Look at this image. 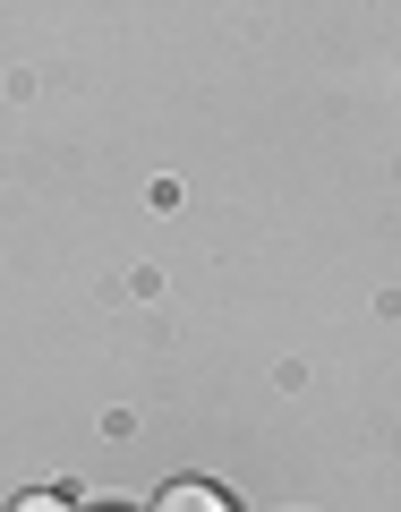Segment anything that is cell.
Instances as JSON below:
<instances>
[{
  "label": "cell",
  "mask_w": 401,
  "mask_h": 512,
  "mask_svg": "<svg viewBox=\"0 0 401 512\" xmlns=\"http://www.w3.org/2000/svg\"><path fill=\"white\" fill-rule=\"evenodd\" d=\"M154 512H239L222 487H205V478H171L163 495H154Z\"/></svg>",
  "instance_id": "cell-1"
},
{
  "label": "cell",
  "mask_w": 401,
  "mask_h": 512,
  "mask_svg": "<svg viewBox=\"0 0 401 512\" xmlns=\"http://www.w3.org/2000/svg\"><path fill=\"white\" fill-rule=\"evenodd\" d=\"M9 512H77V504H69V495H18Z\"/></svg>",
  "instance_id": "cell-2"
}]
</instances>
